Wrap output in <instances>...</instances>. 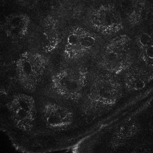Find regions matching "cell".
Listing matches in <instances>:
<instances>
[{"label":"cell","mask_w":153,"mask_h":153,"mask_svg":"<svg viewBox=\"0 0 153 153\" xmlns=\"http://www.w3.org/2000/svg\"><path fill=\"white\" fill-rule=\"evenodd\" d=\"M86 71L82 68H66L53 74L50 86L57 95L66 100L78 102L87 83Z\"/></svg>","instance_id":"obj_1"},{"label":"cell","mask_w":153,"mask_h":153,"mask_svg":"<svg viewBox=\"0 0 153 153\" xmlns=\"http://www.w3.org/2000/svg\"><path fill=\"white\" fill-rule=\"evenodd\" d=\"M46 60L38 54L26 53L18 62L16 76L21 85L27 91H35L45 73Z\"/></svg>","instance_id":"obj_2"},{"label":"cell","mask_w":153,"mask_h":153,"mask_svg":"<svg viewBox=\"0 0 153 153\" xmlns=\"http://www.w3.org/2000/svg\"><path fill=\"white\" fill-rule=\"evenodd\" d=\"M6 106L16 127L24 131L32 129L36 115L35 102L32 96L22 93L17 94Z\"/></svg>","instance_id":"obj_3"},{"label":"cell","mask_w":153,"mask_h":153,"mask_svg":"<svg viewBox=\"0 0 153 153\" xmlns=\"http://www.w3.org/2000/svg\"><path fill=\"white\" fill-rule=\"evenodd\" d=\"M42 116L48 128L62 130L68 127L73 120V114L67 108L56 103L48 102L44 105Z\"/></svg>","instance_id":"obj_4"}]
</instances>
